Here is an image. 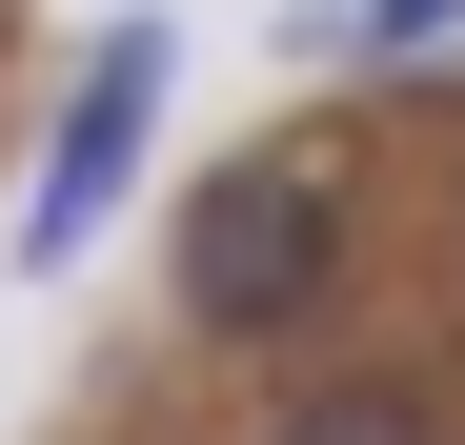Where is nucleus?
I'll list each match as a JSON object with an SVG mask.
<instances>
[{
    "instance_id": "nucleus-4",
    "label": "nucleus",
    "mask_w": 465,
    "mask_h": 445,
    "mask_svg": "<svg viewBox=\"0 0 465 445\" xmlns=\"http://www.w3.org/2000/svg\"><path fill=\"white\" fill-rule=\"evenodd\" d=\"M263 445H445V405L425 385H324V405H283Z\"/></svg>"
},
{
    "instance_id": "nucleus-3",
    "label": "nucleus",
    "mask_w": 465,
    "mask_h": 445,
    "mask_svg": "<svg viewBox=\"0 0 465 445\" xmlns=\"http://www.w3.org/2000/svg\"><path fill=\"white\" fill-rule=\"evenodd\" d=\"M303 41H324L344 82H384V61H445L465 41V0H303Z\"/></svg>"
},
{
    "instance_id": "nucleus-1",
    "label": "nucleus",
    "mask_w": 465,
    "mask_h": 445,
    "mask_svg": "<svg viewBox=\"0 0 465 445\" xmlns=\"http://www.w3.org/2000/svg\"><path fill=\"white\" fill-rule=\"evenodd\" d=\"M183 324L203 344H324L344 324V263H364V163H344V142L324 122H263V142H223V163L183 183Z\"/></svg>"
},
{
    "instance_id": "nucleus-2",
    "label": "nucleus",
    "mask_w": 465,
    "mask_h": 445,
    "mask_svg": "<svg viewBox=\"0 0 465 445\" xmlns=\"http://www.w3.org/2000/svg\"><path fill=\"white\" fill-rule=\"evenodd\" d=\"M163 82H183V41H163V21H102V41H82V82H61L41 163H21V222H0V243H21V283H61V263L122 222L142 142H163Z\"/></svg>"
}]
</instances>
